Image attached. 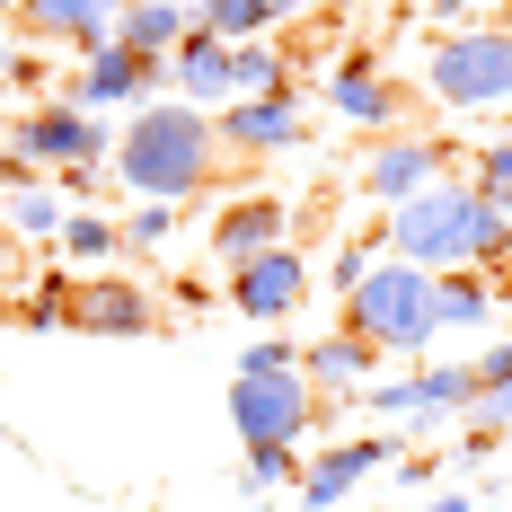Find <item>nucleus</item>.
<instances>
[{
	"mask_svg": "<svg viewBox=\"0 0 512 512\" xmlns=\"http://www.w3.org/2000/svg\"><path fill=\"white\" fill-rule=\"evenodd\" d=\"M354 398H362V415H371V424H398V433H407V424H424V389H415V371H398V380H362Z\"/></svg>",
	"mask_w": 512,
	"mask_h": 512,
	"instance_id": "nucleus-25",
	"label": "nucleus"
},
{
	"mask_svg": "<svg viewBox=\"0 0 512 512\" xmlns=\"http://www.w3.org/2000/svg\"><path fill=\"white\" fill-rule=\"evenodd\" d=\"M168 80H177V98H186V106H212V115H221V106H230V45L195 27L186 45L168 53Z\"/></svg>",
	"mask_w": 512,
	"mask_h": 512,
	"instance_id": "nucleus-18",
	"label": "nucleus"
},
{
	"mask_svg": "<svg viewBox=\"0 0 512 512\" xmlns=\"http://www.w3.org/2000/svg\"><path fill=\"white\" fill-rule=\"evenodd\" d=\"M177 239V204H133L124 212V248H168Z\"/></svg>",
	"mask_w": 512,
	"mask_h": 512,
	"instance_id": "nucleus-27",
	"label": "nucleus"
},
{
	"mask_svg": "<svg viewBox=\"0 0 512 512\" xmlns=\"http://www.w3.org/2000/svg\"><path fill=\"white\" fill-rule=\"evenodd\" d=\"M230 98H292V62L265 45H230Z\"/></svg>",
	"mask_w": 512,
	"mask_h": 512,
	"instance_id": "nucleus-21",
	"label": "nucleus"
},
{
	"mask_svg": "<svg viewBox=\"0 0 512 512\" xmlns=\"http://www.w3.org/2000/svg\"><path fill=\"white\" fill-rule=\"evenodd\" d=\"M301 301H309V256L292 248V239L248 256V265H230V309H239L248 327H283Z\"/></svg>",
	"mask_w": 512,
	"mask_h": 512,
	"instance_id": "nucleus-8",
	"label": "nucleus"
},
{
	"mask_svg": "<svg viewBox=\"0 0 512 512\" xmlns=\"http://www.w3.org/2000/svg\"><path fill=\"white\" fill-rule=\"evenodd\" d=\"M18 318H27V327H36V336H45V327H62V283H45V292H36V301L18 309Z\"/></svg>",
	"mask_w": 512,
	"mask_h": 512,
	"instance_id": "nucleus-30",
	"label": "nucleus"
},
{
	"mask_svg": "<svg viewBox=\"0 0 512 512\" xmlns=\"http://www.w3.org/2000/svg\"><path fill=\"white\" fill-rule=\"evenodd\" d=\"M327 106H336L345 124H362V133H389V124H398V80H389L371 53H345V62L327 71Z\"/></svg>",
	"mask_w": 512,
	"mask_h": 512,
	"instance_id": "nucleus-13",
	"label": "nucleus"
},
{
	"mask_svg": "<svg viewBox=\"0 0 512 512\" xmlns=\"http://www.w3.org/2000/svg\"><path fill=\"white\" fill-rule=\"evenodd\" d=\"M195 27L221 36V45H256V36L274 27V9H265V0H195Z\"/></svg>",
	"mask_w": 512,
	"mask_h": 512,
	"instance_id": "nucleus-24",
	"label": "nucleus"
},
{
	"mask_svg": "<svg viewBox=\"0 0 512 512\" xmlns=\"http://www.w3.org/2000/svg\"><path fill=\"white\" fill-rule=\"evenodd\" d=\"M186 36H195V0H133V9L115 18V45L142 53V62H168Z\"/></svg>",
	"mask_w": 512,
	"mask_h": 512,
	"instance_id": "nucleus-15",
	"label": "nucleus"
},
{
	"mask_svg": "<svg viewBox=\"0 0 512 512\" xmlns=\"http://www.w3.org/2000/svg\"><path fill=\"white\" fill-rule=\"evenodd\" d=\"M433 18H468V0H433Z\"/></svg>",
	"mask_w": 512,
	"mask_h": 512,
	"instance_id": "nucleus-33",
	"label": "nucleus"
},
{
	"mask_svg": "<svg viewBox=\"0 0 512 512\" xmlns=\"http://www.w3.org/2000/svg\"><path fill=\"white\" fill-rule=\"evenodd\" d=\"M398 460V442L389 433H354V442H309V468L301 486H292V504L301 512H336L345 495H354L362 477H380V468Z\"/></svg>",
	"mask_w": 512,
	"mask_h": 512,
	"instance_id": "nucleus-7",
	"label": "nucleus"
},
{
	"mask_svg": "<svg viewBox=\"0 0 512 512\" xmlns=\"http://www.w3.org/2000/svg\"><path fill=\"white\" fill-rule=\"evenodd\" d=\"M451 177V151L442 142H424V133H398V142H380V151L362 159V195L371 204H407V195H424V186H442Z\"/></svg>",
	"mask_w": 512,
	"mask_h": 512,
	"instance_id": "nucleus-10",
	"label": "nucleus"
},
{
	"mask_svg": "<svg viewBox=\"0 0 512 512\" xmlns=\"http://www.w3.org/2000/svg\"><path fill=\"white\" fill-rule=\"evenodd\" d=\"M53 248L71 256V265H89V274H106V265L124 256V221H115V212H71Z\"/></svg>",
	"mask_w": 512,
	"mask_h": 512,
	"instance_id": "nucleus-20",
	"label": "nucleus"
},
{
	"mask_svg": "<svg viewBox=\"0 0 512 512\" xmlns=\"http://www.w3.org/2000/svg\"><path fill=\"white\" fill-rule=\"evenodd\" d=\"M415 512H468V495H460V486H442V495H424Z\"/></svg>",
	"mask_w": 512,
	"mask_h": 512,
	"instance_id": "nucleus-31",
	"label": "nucleus"
},
{
	"mask_svg": "<svg viewBox=\"0 0 512 512\" xmlns=\"http://www.w3.org/2000/svg\"><path fill=\"white\" fill-rule=\"evenodd\" d=\"M0 195H9V168H0Z\"/></svg>",
	"mask_w": 512,
	"mask_h": 512,
	"instance_id": "nucleus-37",
	"label": "nucleus"
},
{
	"mask_svg": "<svg viewBox=\"0 0 512 512\" xmlns=\"http://www.w3.org/2000/svg\"><path fill=\"white\" fill-rule=\"evenodd\" d=\"M283 230H292V212L274 204V195H239V204H221V221H212V256L221 265H248V256L283 248Z\"/></svg>",
	"mask_w": 512,
	"mask_h": 512,
	"instance_id": "nucleus-14",
	"label": "nucleus"
},
{
	"mask_svg": "<svg viewBox=\"0 0 512 512\" xmlns=\"http://www.w3.org/2000/svg\"><path fill=\"white\" fill-rule=\"evenodd\" d=\"M415 389H424V424H451L477 407V362H415Z\"/></svg>",
	"mask_w": 512,
	"mask_h": 512,
	"instance_id": "nucleus-19",
	"label": "nucleus"
},
{
	"mask_svg": "<svg viewBox=\"0 0 512 512\" xmlns=\"http://www.w3.org/2000/svg\"><path fill=\"white\" fill-rule=\"evenodd\" d=\"M504 301V283L495 274H477V265H451V274H433V327L442 336H477L486 318Z\"/></svg>",
	"mask_w": 512,
	"mask_h": 512,
	"instance_id": "nucleus-16",
	"label": "nucleus"
},
{
	"mask_svg": "<svg viewBox=\"0 0 512 512\" xmlns=\"http://www.w3.org/2000/svg\"><path fill=\"white\" fill-rule=\"evenodd\" d=\"M327 415V398L309 389L301 362H283V371H230V424H239V442H292V451H309V424Z\"/></svg>",
	"mask_w": 512,
	"mask_h": 512,
	"instance_id": "nucleus-4",
	"label": "nucleus"
},
{
	"mask_svg": "<svg viewBox=\"0 0 512 512\" xmlns=\"http://www.w3.org/2000/svg\"><path fill=\"white\" fill-rule=\"evenodd\" d=\"M239 362H248V371H283V362H301V345H283V336H256Z\"/></svg>",
	"mask_w": 512,
	"mask_h": 512,
	"instance_id": "nucleus-29",
	"label": "nucleus"
},
{
	"mask_svg": "<svg viewBox=\"0 0 512 512\" xmlns=\"http://www.w3.org/2000/svg\"><path fill=\"white\" fill-rule=\"evenodd\" d=\"M0 204H9V230H18V239H45V248L62 239V221H71L62 186H45V177H36V186H9Z\"/></svg>",
	"mask_w": 512,
	"mask_h": 512,
	"instance_id": "nucleus-22",
	"label": "nucleus"
},
{
	"mask_svg": "<svg viewBox=\"0 0 512 512\" xmlns=\"http://www.w3.org/2000/svg\"><path fill=\"white\" fill-rule=\"evenodd\" d=\"M9 18H18L36 45L98 53V45H115V18H124V0H18Z\"/></svg>",
	"mask_w": 512,
	"mask_h": 512,
	"instance_id": "nucleus-12",
	"label": "nucleus"
},
{
	"mask_svg": "<svg viewBox=\"0 0 512 512\" xmlns=\"http://www.w3.org/2000/svg\"><path fill=\"white\" fill-rule=\"evenodd\" d=\"M345 336H362L380 362H424L433 354V274L424 265H407V256H380L371 274H362L354 292H345Z\"/></svg>",
	"mask_w": 512,
	"mask_h": 512,
	"instance_id": "nucleus-2",
	"label": "nucleus"
},
{
	"mask_svg": "<svg viewBox=\"0 0 512 512\" xmlns=\"http://www.w3.org/2000/svg\"><path fill=\"white\" fill-rule=\"evenodd\" d=\"M62 327H80V336H151L159 301L133 283V274H98V283L62 292Z\"/></svg>",
	"mask_w": 512,
	"mask_h": 512,
	"instance_id": "nucleus-9",
	"label": "nucleus"
},
{
	"mask_svg": "<svg viewBox=\"0 0 512 512\" xmlns=\"http://www.w3.org/2000/svg\"><path fill=\"white\" fill-rule=\"evenodd\" d=\"M301 468H309V451H292V442H256L248 460H239V495H283V486H301Z\"/></svg>",
	"mask_w": 512,
	"mask_h": 512,
	"instance_id": "nucleus-23",
	"label": "nucleus"
},
{
	"mask_svg": "<svg viewBox=\"0 0 512 512\" xmlns=\"http://www.w3.org/2000/svg\"><path fill=\"white\" fill-rule=\"evenodd\" d=\"M151 89H168V62L98 45V53H80V71L62 89H45V98H71V106H89V115H133V106H151Z\"/></svg>",
	"mask_w": 512,
	"mask_h": 512,
	"instance_id": "nucleus-6",
	"label": "nucleus"
},
{
	"mask_svg": "<svg viewBox=\"0 0 512 512\" xmlns=\"http://www.w3.org/2000/svg\"><path fill=\"white\" fill-rule=\"evenodd\" d=\"M371 265H380V239H354V248H336V265H327V292L345 301V292H354Z\"/></svg>",
	"mask_w": 512,
	"mask_h": 512,
	"instance_id": "nucleus-28",
	"label": "nucleus"
},
{
	"mask_svg": "<svg viewBox=\"0 0 512 512\" xmlns=\"http://www.w3.org/2000/svg\"><path fill=\"white\" fill-rule=\"evenodd\" d=\"M424 89L451 115H504L512 106V27H442L424 53Z\"/></svg>",
	"mask_w": 512,
	"mask_h": 512,
	"instance_id": "nucleus-3",
	"label": "nucleus"
},
{
	"mask_svg": "<svg viewBox=\"0 0 512 512\" xmlns=\"http://www.w3.org/2000/svg\"><path fill=\"white\" fill-rule=\"evenodd\" d=\"M124 9H133V0H124Z\"/></svg>",
	"mask_w": 512,
	"mask_h": 512,
	"instance_id": "nucleus-39",
	"label": "nucleus"
},
{
	"mask_svg": "<svg viewBox=\"0 0 512 512\" xmlns=\"http://www.w3.org/2000/svg\"><path fill=\"white\" fill-rule=\"evenodd\" d=\"M504 301H512V265H504Z\"/></svg>",
	"mask_w": 512,
	"mask_h": 512,
	"instance_id": "nucleus-35",
	"label": "nucleus"
},
{
	"mask_svg": "<svg viewBox=\"0 0 512 512\" xmlns=\"http://www.w3.org/2000/svg\"><path fill=\"white\" fill-rule=\"evenodd\" d=\"M9 159H27L36 177H62V168H80V159H115V124L106 115H89V106H71V98H45V106H27L18 124H9Z\"/></svg>",
	"mask_w": 512,
	"mask_h": 512,
	"instance_id": "nucleus-5",
	"label": "nucleus"
},
{
	"mask_svg": "<svg viewBox=\"0 0 512 512\" xmlns=\"http://www.w3.org/2000/svg\"><path fill=\"white\" fill-rule=\"evenodd\" d=\"M468 186H477V195H495V204L512 212V133H495L486 151L468 159Z\"/></svg>",
	"mask_w": 512,
	"mask_h": 512,
	"instance_id": "nucleus-26",
	"label": "nucleus"
},
{
	"mask_svg": "<svg viewBox=\"0 0 512 512\" xmlns=\"http://www.w3.org/2000/svg\"><path fill=\"white\" fill-rule=\"evenodd\" d=\"M301 371H309V389H318V398L336 407V398H354L362 380L380 371V354H371L362 336H345V327H336V336H318V345H301Z\"/></svg>",
	"mask_w": 512,
	"mask_h": 512,
	"instance_id": "nucleus-17",
	"label": "nucleus"
},
{
	"mask_svg": "<svg viewBox=\"0 0 512 512\" xmlns=\"http://www.w3.org/2000/svg\"><path fill=\"white\" fill-rule=\"evenodd\" d=\"M221 151H239V159H265V151H301V133H309V115H301V89L292 98H230L221 115Z\"/></svg>",
	"mask_w": 512,
	"mask_h": 512,
	"instance_id": "nucleus-11",
	"label": "nucleus"
},
{
	"mask_svg": "<svg viewBox=\"0 0 512 512\" xmlns=\"http://www.w3.org/2000/svg\"><path fill=\"white\" fill-rule=\"evenodd\" d=\"M9 9H18V0H0V18H9Z\"/></svg>",
	"mask_w": 512,
	"mask_h": 512,
	"instance_id": "nucleus-38",
	"label": "nucleus"
},
{
	"mask_svg": "<svg viewBox=\"0 0 512 512\" xmlns=\"http://www.w3.org/2000/svg\"><path fill=\"white\" fill-rule=\"evenodd\" d=\"M318 9H345V0H318Z\"/></svg>",
	"mask_w": 512,
	"mask_h": 512,
	"instance_id": "nucleus-36",
	"label": "nucleus"
},
{
	"mask_svg": "<svg viewBox=\"0 0 512 512\" xmlns=\"http://www.w3.org/2000/svg\"><path fill=\"white\" fill-rule=\"evenodd\" d=\"M265 9H274V27H283V18H301V9H318V0H265Z\"/></svg>",
	"mask_w": 512,
	"mask_h": 512,
	"instance_id": "nucleus-32",
	"label": "nucleus"
},
{
	"mask_svg": "<svg viewBox=\"0 0 512 512\" xmlns=\"http://www.w3.org/2000/svg\"><path fill=\"white\" fill-rule=\"evenodd\" d=\"M221 124H212V106H186V98H151L124 115V133H115V186L133 195V204H186V195H204L212 168H221Z\"/></svg>",
	"mask_w": 512,
	"mask_h": 512,
	"instance_id": "nucleus-1",
	"label": "nucleus"
},
{
	"mask_svg": "<svg viewBox=\"0 0 512 512\" xmlns=\"http://www.w3.org/2000/svg\"><path fill=\"white\" fill-rule=\"evenodd\" d=\"M0 98H9V62H0Z\"/></svg>",
	"mask_w": 512,
	"mask_h": 512,
	"instance_id": "nucleus-34",
	"label": "nucleus"
}]
</instances>
